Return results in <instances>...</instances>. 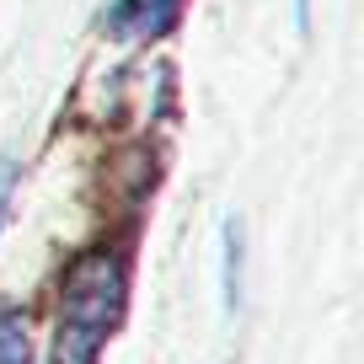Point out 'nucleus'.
Segmentation results:
<instances>
[{
    "mask_svg": "<svg viewBox=\"0 0 364 364\" xmlns=\"http://www.w3.org/2000/svg\"><path fill=\"white\" fill-rule=\"evenodd\" d=\"M182 0H118L107 11V33L113 38H156L177 22Z\"/></svg>",
    "mask_w": 364,
    "mask_h": 364,
    "instance_id": "f03ea898",
    "label": "nucleus"
},
{
    "mask_svg": "<svg viewBox=\"0 0 364 364\" xmlns=\"http://www.w3.org/2000/svg\"><path fill=\"white\" fill-rule=\"evenodd\" d=\"M124 316V262L113 252H86L59 284L54 364H97V348Z\"/></svg>",
    "mask_w": 364,
    "mask_h": 364,
    "instance_id": "f257e3e1",
    "label": "nucleus"
},
{
    "mask_svg": "<svg viewBox=\"0 0 364 364\" xmlns=\"http://www.w3.org/2000/svg\"><path fill=\"white\" fill-rule=\"evenodd\" d=\"M11 188H16V161H0V225L11 215Z\"/></svg>",
    "mask_w": 364,
    "mask_h": 364,
    "instance_id": "39448f33",
    "label": "nucleus"
},
{
    "mask_svg": "<svg viewBox=\"0 0 364 364\" xmlns=\"http://www.w3.org/2000/svg\"><path fill=\"white\" fill-rule=\"evenodd\" d=\"M0 364H27V321L0 306Z\"/></svg>",
    "mask_w": 364,
    "mask_h": 364,
    "instance_id": "7ed1b4c3",
    "label": "nucleus"
},
{
    "mask_svg": "<svg viewBox=\"0 0 364 364\" xmlns=\"http://www.w3.org/2000/svg\"><path fill=\"white\" fill-rule=\"evenodd\" d=\"M241 306V225L225 220V311Z\"/></svg>",
    "mask_w": 364,
    "mask_h": 364,
    "instance_id": "20e7f679",
    "label": "nucleus"
},
{
    "mask_svg": "<svg viewBox=\"0 0 364 364\" xmlns=\"http://www.w3.org/2000/svg\"><path fill=\"white\" fill-rule=\"evenodd\" d=\"M295 27H300V33H311V0H295Z\"/></svg>",
    "mask_w": 364,
    "mask_h": 364,
    "instance_id": "423d86ee",
    "label": "nucleus"
}]
</instances>
